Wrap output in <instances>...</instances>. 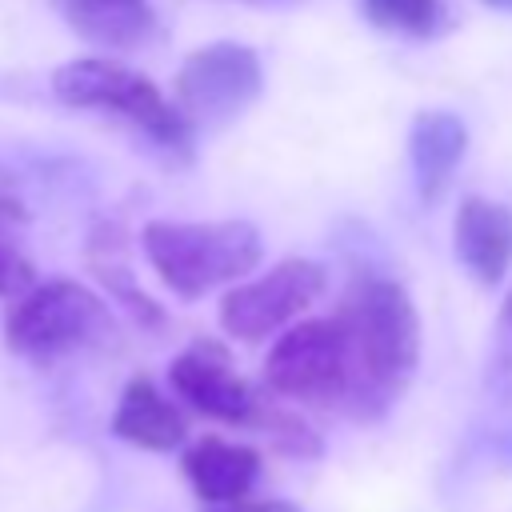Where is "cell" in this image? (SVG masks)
Returning a JSON list of instances; mask_svg holds the SVG:
<instances>
[{
    "mask_svg": "<svg viewBox=\"0 0 512 512\" xmlns=\"http://www.w3.org/2000/svg\"><path fill=\"white\" fill-rule=\"evenodd\" d=\"M344 328L352 396L348 412H384L416 372L420 360V320L408 292L396 280H356L340 308L332 312Z\"/></svg>",
    "mask_w": 512,
    "mask_h": 512,
    "instance_id": "6da1fadb",
    "label": "cell"
},
{
    "mask_svg": "<svg viewBox=\"0 0 512 512\" xmlns=\"http://www.w3.org/2000/svg\"><path fill=\"white\" fill-rule=\"evenodd\" d=\"M140 244L160 284L180 300L244 280L264 256L260 228L248 220H152Z\"/></svg>",
    "mask_w": 512,
    "mask_h": 512,
    "instance_id": "7a4b0ae2",
    "label": "cell"
},
{
    "mask_svg": "<svg viewBox=\"0 0 512 512\" xmlns=\"http://www.w3.org/2000/svg\"><path fill=\"white\" fill-rule=\"evenodd\" d=\"M116 336L112 308L76 280H48L28 284L20 296H12V308L4 316V344L8 352L52 364L72 352L104 348Z\"/></svg>",
    "mask_w": 512,
    "mask_h": 512,
    "instance_id": "3957f363",
    "label": "cell"
},
{
    "mask_svg": "<svg viewBox=\"0 0 512 512\" xmlns=\"http://www.w3.org/2000/svg\"><path fill=\"white\" fill-rule=\"evenodd\" d=\"M52 92L68 108H100L132 128H140L152 144L168 152H188L192 128L176 112V104L136 68L108 56H80L52 72Z\"/></svg>",
    "mask_w": 512,
    "mask_h": 512,
    "instance_id": "277c9868",
    "label": "cell"
},
{
    "mask_svg": "<svg viewBox=\"0 0 512 512\" xmlns=\"http://www.w3.org/2000/svg\"><path fill=\"white\" fill-rule=\"evenodd\" d=\"M264 384L284 400L348 408L352 364H348V344H344L340 320L320 316V320H300V324L280 328V336L264 360Z\"/></svg>",
    "mask_w": 512,
    "mask_h": 512,
    "instance_id": "5b68a950",
    "label": "cell"
},
{
    "mask_svg": "<svg viewBox=\"0 0 512 512\" xmlns=\"http://www.w3.org/2000/svg\"><path fill=\"white\" fill-rule=\"evenodd\" d=\"M264 88L260 56L248 44L220 40L196 48L180 72H176V112L188 128L200 124H224L236 112H244Z\"/></svg>",
    "mask_w": 512,
    "mask_h": 512,
    "instance_id": "8992f818",
    "label": "cell"
},
{
    "mask_svg": "<svg viewBox=\"0 0 512 512\" xmlns=\"http://www.w3.org/2000/svg\"><path fill=\"white\" fill-rule=\"evenodd\" d=\"M320 292H324V268L316 260L304 256L280 260L264 276L236 280L220 296V328L244 344H256L288 328L300 312H308Z\"/></svg>",
    "mask_w": 512,
    "mask_h": 512,
    "instance_id": "52a82bcc",
    "label": "cell"
},
{
    "mask_svg": "<svg viewBox=\"0 0 512 512\" xmlns=\"http://www.w3.org/2000/svg\"><path fill=\"white\" fill-rule=\"evenodd\" d=\"M168 384L188 408H196L200 416L224 420V424H256L264 412L260 392L232 368V356L216 340L188 344L172 360Z\"/></svg>",
    "mask_w": 512,
    "mask_h": 512,
    "instance_id": "ba28073f",
    "label": "cell"
},
{
    "mask_svg": "<svg viewBox=\"0 0 512 512\" xmlns=\"http://www.w3.org/2000/svg\"><path fill=\"white\" fill-rule=\"evenodd\" d=\"M452 244L476 284H500L512 268V208L488 196H464L456 208Z\"/></svg>",
    "mask_w": 512,
    "mask_h": 512,
    "instance_id": "9c48e42d",
    "label": "cell"
},
{
    "mask_svg": "<svg viewBox=\"0 0 512 512\" xmlns=\"http://www.w3.org/2000/svg\"><path fill=\"white\" fill-rule=\"evenodd\" d=\"M464 148H468V128L456 112H444V108L416 112L408 128V164H412L416 192L428 204L448 188L452 172L464 160Z\"/></svg>",
    "mask_w": 512,
    "mask_h": 512,
    "instance_id": "30bf717a",
    "label": "cell"
},
{
    "mask_svg": "<svg viewBox=\"0 0 512 512\" xmlns=\"http://www.w3.org/2000/svg\"><path fill=\"white\" fill-rule=\"evenodd\" d=\"M180 464H184V476H188L192 492L204 504L240 500L260 480V452L252 444H236V440H224V436H200L184 452Z\"/></svg>",
    "mask_w": 512,
    "mask_h": 512,
    "instance_id": "8fae6325",
    "label": "cell"
},
{
    "mask_svg": "<svg viewBox=\"0 0 512 512\" xmlns=\"http://www.w3.org/2000/svg\"><path fill=\"white\" fill-rule=\"evenodd\" d=\"M112 432L144 452H172L188 440V420L148 376H132L112 412Z\"/></svg>",
    "mask_w": 512,
    "mask_h": 512,
    "instance_id": "7c38bea8",
    "label": "cell"
},
{
    "mask_svg": "<svg viewBox=\"0 0 512 512\" xmlns=\"http://www.w3.org/2000/svg\"><path fill=\"white\" fill-rule=\"evenodd\" d=\"M52 4L64 16V24L96 48L132 52L156 36V12L148 0H52Z\"/></svg>",
    "mask_w": 512,
    "mask_h": 512,
    "instance_id": "4fadbf2b",
    "label": "cell"
},
{
    "mask_svg": "<svg viewBox=\"0 0 512 512\" xmlns=\"http://www.w3.org/2000/svg\"><path fill=\"white\" fill-rule=\"evenodd\" d=\"M32 280H36V268L24 248V204L16 200L8 180H0V296L12 300Z\"/></svg>",
    "mask_w": 512,
    "mask_h": 512,
    "instance_id": "5bb4252c",
    "label": "cell"
},
{
    "mask_svg": "<svg viewBox=\"0 0 512 512\" xmlns=\"http://www.w3.org/2000/svg\"><path fill=\"white\" fill-rule=\"evenodd\" d=\"M364 16L384 28V32H396V36H432L444 20V8L440 0H360Z\"/></svg>",
    "mask_w": 512,
    "mask_h": 512,
    "instance_id": "9a60e30c",
    "label": "cell"
},
{
    "mask_svg": "<svg viewBox=\"0 0 512 512\" xmlns=\"http://www.w3.org/2000/svg\"><path fill=\"white\" fill-rule=\"evenodd\" d=\"M208 512H304L292 500H228V504H212Z\"/></svg>",
    "mask_w": 512,
    "mask_h": 512,
    "instance_id": "2e32d148",
    "label": "cell"
},
{
    "mask_svg": "<svg viewBox=\"0 0 512 512\" xmlns=\"http://www.w3.org/2000/svg\"><path fill=\"white\" fill-rule=\"evenodd\" d=\"M488 8H496V12H508L512 16V0H484Z\"/></svg>",
    "mask_w": 512,
    "mask_h": 512,
    "instance_id": "e0dca14e",
    "label": "cell"
},
{
    "mask_svg": "<svg viewBox=\"0 0 512 512\" xmlns=\"http://www.w3.org/2000/svg\"><path fill=\"white\" fill-rule=\"evenodd\" d=\"M504 320L512 324V292H508V300H504Z\"/></svg>",
    "mask_w": 512,
    "mask_h": 512,
    "instance_id": "ac0fdd59",
    "label": "cell"
},
{
    "mask_svg": "<svg viewBox=\"0 0 512 512\" xmlns=\"http://www.w3.org/2000/svg\"><path fill=\"white\" fill-rule=\"evenodd\" d=\"M244 4H288V0H244Z\"/></svg>",
    "mask_w": 512,
    "mask_h": 512,
    "instance_id": "d6986e66",
    "label": "cell"
},
{
    "mask_svg": "<svg viewBox=\"0 0 512 512\" xmlns=\"http://www.w3.org/2000/svg\"><path fill=\"white\" fill-rule=\"evenodd\" d=\"M0 180H4V172H0Z\"/></svg>",
    "mask_w": 512,
    "mask_h": 512,
    "instance_id": "ffe728a7",
    "label": "cell"
}]
</instances>
